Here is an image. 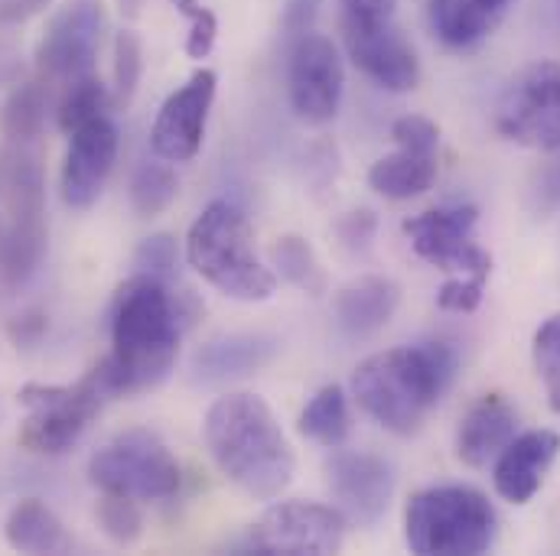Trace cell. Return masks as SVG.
Listing matches in <instances>:
<instances>
[{
  "label": "cell",
  "mask_w": 560,
  "mask_h": 556,
  "mask_svg": "<svg viewBox=\"0 0 560 556\" xmlns=\"http://www.w3.org/2000/svg\"><path fill=\"white\" fill-rule=\"evenodd\" d=\"M202 439L219 472L255 501H275L293 482V446L258 394L215 398L202 419Z\"/></svg>",
  "instance_id": "2"
},
{
  "label": "cell",
  "mask_w": 560,
  "mask_h": 556,
  "mask_svg": "<svg viewBox=\"0 0 560 556\" xmlns=\"http://www.w3.org/2000/svg\"><path fill=\"white\" fill-rule=\"evenodd\" d=\"M3 541L16 554H66V551H72V537H69L66 524L39 498H20L10 508V514L3 521Z\"/></svg>",
  "instance_id": "22"
},
{
  "label": "cell",
  "mask_w": 560,
  "mask_h": 556,
  "mask_svg": "<svg viewBox=\"0 0 560 556\" xmlns=\"http://www.w3.org/2000/svg\"><path fill=\"white\" fill-rule=\"evenodd\" d=\"M392 140L401 146V150H415V153H430L436 156L440 150V128L430 121V118H420V115H405L392 125Z\"/></svg>",
  "instance_id": "35"
},
{
  "label": "cell",
  "mask_w": 560,
  "mask_h": 556,
  "mask_svg": "<svg viewBox=\"0 0 560 556\" xmlns=\"http://www.w3.org/2000/svg\"><path fill=\"white\" fill-rule=\"evenodd\" d=\"M23 79V66H20V52L7 43H0V88L3 85H16Z\"/></svg>",
  "instance_id": "43"
},
{
  "label": "cell",
  "mask_w": 560,
  "mask_h": 556,
  "mask_svg": "<svg viewBox=\"0 0 560 556\" xmlns=\"http://www.w3.org/2000/svg\"><path fill=\"white\" fill-rule=\"evenodd\" d=\"M342 43L352 66L378 88L405 95L420 85V59L392 16L342 13Z\"/></svg>",
  "instance_id": "12"
},
{
  "label": "cell",
  "mask_w": 560,
  "mask_h": 556,
  "mask_svg": "<svg viewBox=\"0 0 560 556\" xmlns=\"http://www.w3.org/2000/svg\"><path fill=\"white\" fill-rule=\"evenodd\" d=\"M401 306V286L388 277H359L346 283L336 299V326L349 339H369L382 332Z\"/></svg>",
  "instance_id": "20"
},
{
  "label": "cell",
  "mask_w": 560,
  "mask_h": 556,
  "mask_svg": "<svg viewBox=\"0 0 560 556\" xmlns=\"http://www.w3.org/2000/svg\"><path fill=\"white\" fill-rule=\"evenodd\" d=\"M352 423H349V401H346V391L339 385H326L319 388L310 404L303 407L300 414V433L326 449H336L346 442Z\"/></svg>",
  "instance_id": "28"
},
{
  "label": "cell",
  "mask_w": 560,
  "mask_h": 556,
  "mask_svg": "<svg viewBox=\"0 0 560 556\" xmlns=\"http://www.w3.org/2000/svg\"><path fill=\"white\" fill-rule=\"evenodd\" d=\"M323 0H287L283 3V33L287 39H296L310 29H316V16H319Z\"/></svg>",
  "instance_id": "39"
},
{
  "label": "cell",
  "mask_w": 560,
  "mask_h": 556,
  "mask_svg": "<svg viewBox=\"0 0 560 556\" xmlns=\"http://www.w3.org/2000/svg\"><path fill=\"white\" fill-rule=\"evenodd\" d=\"M95 524L115 547H135L143 534L138 501L125 495H102V501L95 505Z\"/></svg>",
  "instance_id": "31"
},
{
  "label": "cell",
  "mask_w": 560,
  "mask_h": 556,
  "mask_svg": "<svg viewBox=\"0 0 560 556\" xmlns=\"http://www.w3.org/2000/svg\"><path fill=\"white\" fill-rule=\"evenodd\" d=\"M482 3H489V7H492V10H502V13H505V10H509V3H512V0H482Z\"/></svg>",
  "instance_id": "46"
},
{
  "label": "cell",
  "mask_w": 560,
  "mask_h": 556,
  "mask_svg": "<svg viewBox=\"0 0 560 556\" xmlns=\"http://www.w3.org/2000/svg\"><path fill=\"white\" fill-rule=\"evenodd\" d=\"M112 105H115V98L95 72L79 75V79L66 82V88L56 102V125L62 134H75L79 128H85L98 118H108Z\"/></svg>",
  "instance_id": "27"
},
{
  "label": "cell",
  "mask_w": 560,
  "mask_h": 556,
  "mask_svg": "<svg viewBox=\"0 0 560 556\" xmlns=\"http://www.w3.org/2000/svg\"><path fill=\"white\" fill-rule=\"evenodd\" d=\"M143 75V43L135 29L115 36V105H131Z\"/></svg>",
  "instance_id": "32"
},
{
  "label": "cell",
  "mask_w": 560,
  "mask_h": 556,
  "mask_svg": "<svg viewBox=\"0 0 560 556\" xmlns=\"http://www.w3.org/2000/svg\"><path fill=\"white\" fill-rule=\"evenodd\" d=\"M3 228H7V218L0 215V241H3Z\"/></svg>",
  "instance_id": "47"
},
{
  "label": "cell",
  "mask_w": 560,
  "mask_h": 556,
  "mask_svg": "<svg viewBox=\"0 0 560 556\" xmlns=\"http://www.w3.org/2000/svg\"><path fill=\"white\" fill-rule=\"evenodd\" d=\"M495 131L528 150H560V62L541 59L509 79L495 102Z\"/></svg>",
  "instance_id": "8"
},
{
  "label": "cell",
  "mask_w": 560,
  "mask_h": 556,
  "mask_svg": "<svg viewBox=\"0 0 560 556\" xmlns=\"http://www.w3.org/2000/svg\"><path fill=\"white\" fill-rule=\"evenodd\" d=\"M271 268L275 274L283 277L290 286L310 293V296H323L326 293V271L316 258V251L300 238V235H283L278 245L271 248Z\"/></svg>",
  "instance_id": "29"
},
{
  "label": "cell",
  "mask_w": 560,
  "mask_h": 556,
  "mask_svg": "<svg viewBox=\"0 0 560 556\" xmlns=\"http://www.w3.org/2000/svg\"><path fill=\"white\" fill-rule=\"evenodd\" d=\"M16 401L26 407L16 442L33 456L69 452L108 404L92 375L75 385H23Z\"/></svg>",
  "instance_id": "7"
},
{
  "label": "cell",
  "mask_w": 560,
  "mask_h": 556,
  "mask_svg": "<svg viewBox=\"0 0 560 556\" xmlns=\"http://www.w3.org/2000/svg\"><path fill=\"white\" fill-rule=\"evenodd\" d=\"M115 3H118V10H121L128 20H138L140 7H143V0H115Z\"/></svg>",
  "instance_id": "45"
},
{
  "label": "cell",
  "mask_w": 560,
  "mask_h": 556,
  "mask_svg": "<svg viewBox=\"0 0 560 556\" xmlns=\"http://www.w3.org/2000/svg\"><path fill=\"white\" fill-rule=\"evenodd\" d=\"M186 261L209 286L238 303H265L278 289L275 268L258 258L248 215L229 199L209 202L189 225Z\"/></svg>",
  "instance_id": "4"
},
{
  "label": "cell",
  "mask_w": 560,
  "mask_h": 556,
  "mask_svg": "<svg viewBox=\"0 0 560 556\" xmlns=\"http://www.w3.org/2000/svg\"><path fill=\"white\" fill-rule=\"evenodd\" d=\"M436 179V156L430 153H415V150H395L382 159L372 163L369 169V186L395 202L423 196Z\"/></svg>",
  "instance_id": "26"
},
{
  "label": "cell",
  "mask_w": 560,
  "mask_h": 556,
  "mask_svg": "<svg viewBox=\"0 0 560 556\" xmlns=\"http://www.w3.org/2000/svg\"><path fill=\"white\" fill-rule=\"evenodd\" d=\"M176 264H179V245L170 232L147 235L135 248V274H147L166 283L176 274Z\"/></svg>",
  "instance_id": "34"
},
{
  "label": "cell",
  "mask_w": 560,
  "mask_h": 556,
  "mask_svg": "<svg viewBox=\"0 0 560 556\" xmlns=\"http://www.w3.org/2000/svg\"><path fill=\"white\" fill-rule=\"evenodd\" d=\"M46 332H49V316L43 309H23L7 322V339L20 352L36 348L46 339Z\"/></svg>",
  "instance_id": "37"
},
{
  "label": "cell",
  "mask_w": 560,
  "mask_h": 556,
  "mask_svg": "<svg viewBox=\"0 0 560 556\" xmlns=\"http://www.w3.org/2000/svg\"><path fill=\"white\" fill-rule=\"evenodd\" d=\"M105 39V10L98 0H72L49 23L36 46V75L66 85L95 72Z\"/></svg>",
  "instance_id": "13"
},
{
  "label": "cell",
  "mask_w": 560,
  "mask_h": 556,
  "mask_svg": "<svg viewBox=\"0 0 560 556\" xmlns=\"http://www.w3.org/2000/svg\"><path fill=\"white\" fill-rule=\"evenodd\" d=\"M46 212L43 215H16L7 218L3 241H0V274L7 286H23L36 277L43 258H46Z\"/></svg>",
  "instance_id": "24"
},
{
  "label": "cell",
  "mask_w": 560,
  "mask_h": 556,
  "mask_svg": "<svg viewBox=\"0 0 560 556\" xmlns=\"http://www.w3.org/2000/svg\"><path fill=\"white\" fill-rule=\"evenodd\" d=\"M219 75L212 69H196L156 111L150 128V146L166 163H189L206 140L209 111L215 105Z\"/></svg>",
  "instance_id": "14"
},
{
  "label": "cell",
  "mask_w": 560,
  "mask_h": 556,
  "mask_svg": "<svg viewBox=\"0 0 560 556\" xmlns=\"http://www.w3.org/2000/svg\"><path fill=\"white\" fill-rule=\"evenodd\" d=\"M375 235V215L369 209H359V212H349L342 222H339V238L342 245L349 248H369Z\"/></svg>",
  "instance_id": "40"
},
{
  "label": "cell",
  "mask_w": 560,
  "mask_h": 556,
  "mask_svg": "<svg viewBox=\"0 0 560 556\" xmlns=\"http://www.w3.org/2000/svg\"><path fill=\"white\" fill-rule=\"evenodd\" d=\"M0 205L7 218L46 212V173L26 143L0 146Z\"/></svg>",
  "instance_id": "21"
},
{
  "label": "cell",
  "mask_w": 560,
  "mask_h": 556,
  "mask_svg": "<svg viewBox=\"0 0 560 556\" xmlns=\"http://www.w3.org/2000/svg\"><path fill=\"white\" fill-rule=\"evenodd\" d=\"M476 225H479L476 205H443V209H427L415 218H405L401 232L411 238L418 258L440 268L443 274L489 280L492 255L476 241Z\"/></svg>",
  "instance_id": "9"
},
{
  "label": "cell",
  "mask_w": 560,
  "mask_h": 556,
  "mask_svg": "<svg viewBox=\"0 0 560 556\" xmlns=\"http://www.w3.org/2000/svg\"><path fill=\"white\" fill-rule=\"evenodd\" d=\"M532 355H535V368L538 375L551 371L560 365V312L551 316L538 332H535V345H532Z\"/></svg>",
  "instance_id": "38"
},
{
  "label": "cell",
  "mask_w": 560,
  "mask_h": 556,
  "mask_svg": "<svg viewBox=\"0 0 560 556\" xmlns=\"http://www.w3.org/2000/svg\"><path fill=\"white\" fill-rule=\"evenodd\" d=\"M176 13H183L189 20V33H186V56L189 59H209V52L215 49L219 39V16L202 3V0H170Z\"/></svg>",
  "instance_id": "33"
},
{
  "label": "cell",
  "mask_w": 560,
  "mask_h": 556,
  "mask_svg": "<svg viewBox=\"0 0 560 556\" xmlns=\"http://www.w3.org/2000/svg\"><path fill=\"white\" fill-rule=\"evenodd\" d=\"M52 0H0V26H16L46 10Z\"/></svg>",
  "instance_id": "41"
},
{
  "label": "cell",
  "mask_w": 560,
  "mask_h": 556,
  "mask_svg": "<svg viewBox=\"0 0 560 556\" xmlns=\"http://www.w3.org/2000/svg\"><path fill=\"white\" fill-rule=\"evenodd\" d=\"M482 289H486V280L450 277L436 293V306L446 312H476L482 303Z\"/></svg>",
  "instance_id": "36"
},
{
  "label": "cell",
  "mask_w": 560,
  "mask_h": 556,
  "mask_svg": "<svg viewBox=\"0 0 560 556\" xmlns=\"http://www.w3.org/2000/svg\"><path fill=\"white\" fill-rule=\"evenodd\" d=\"M499 518L489 498L469 485H436L411 495L405 541L420 556H479L495 544Z\"/></svg>",
  "instance_id": "5"
},
{
  "label": "cell",
  "mask_w": 560,
  "mask_h": 556,
  "mask_svg": "<svg viewBox=\"0 0 560 556\" xmlns=\"http://www.w3.org/2000/svg\"><path fill=\"white\" fill-rule=\"evenodd\" d=\"M342 13H355V16H392L398 0H339Z\"/></svg>",
  "instance_id": "42"
},
{
  "label": "cell",
  "mask_w": 560,
  "mask_h": 556,
  "mask_svg": "<svg viewBox=\"0 0 560 556\" xmlns=\"http://www.w3.org/2000/svg\"><path fill=\"white\" fill-rule=\"evenodd\" d=\"M326 482L339 514L355 528H375L395 498V469L375 452H336Z\"/></svg>",
  "instance_id": "15"
},
{
  "label": "cell",
  "mask_w": 560,
  "mask_h": 556,
  "mask_svg": "<svg viewBox=\"0 0 560 556\" xmlns=\"http://www.w3.org/2000/svg\"><path fill=\"white\" fill-rule=\"evenodd\" d=\"M183 329L179 293L147 274L125 280L112 299V355L89 368L105 401L160 388L176 365Z\"/></svg>",
  "instance_id": "1"
},
{
  "label": "cell",
  "mask_w": 560,
  "mask_h": 556,
  "mask_svg": "<svg viewBox=\"0 0 560 556\" xmlns=\"http://www.w3.org/2000/svg\"><path fill=\"white\" fill-rule=\"evenodd\" d=\"M89 482L102 495L166 501L179 492V462L150 429H125L89 459Z\"/></svg>",
  "instance_id": "6"
},
{
  "label": "cell",
  "mask_w": 560,
  "mask_h": 556,
  "mask_svg": "<svg viewBox=\"0 0 560 556\" xmlns=\"http://www.w3.org/2000/svg\"><path fill=\"white\" fill-rule=\"evenodd\" d=\"M287 92H290V108L303 125L319 128L339 115L342 92H346V69L329 36L310 29L290 39Z\"/></svg>",
  "instance_id": "11"
},
{
  "label": "cell",
  "mask_w": 560,
  "mask_h": 556,
  "mask_svg": "<svg viewBox=\"0 0 560 556\" xmlns=\"http://www.w3.org/2000/svg\"><path fill=\"white\" fill-rule=\"evenodd\" d=\"M346 544V518L332 505L319 501H280L271 505L248 534V551L283 556L339 554Z\"/></svg>",
  "instance_id": "10"
},
{
  "label": "cell",
  "mask_w": 560,
  "mask_h": 556,
  "mask_svg": "<svg viewBox=\"0 0 560 556\" xmlns=\"http://www.w3.org/2000/svg\"><path fill=\"white\" fill-rule=\"evenodd\" d=\"M541 381H545V388H548V404H551V411L560 414V365L558 368H551V371H545V375H538Z\"/></svg>",
  "instance_id": "44"
},
{
  "label": "cell",
  "mask_w": 560,
  "mask_h": 556,
  "mask_svg": "<svg viewBox=\"0 0 560 556\" xmlns=\"http://www.w3.org/2000/svg\"><path fill=\"white\" fill-rule=\"evenodd\" d=\"M502 10H492L482 0H427L430 33L446 49H472L492 36Z\"/></svg>",
  "instance_id": "23"
},
{
  "label": "cell",
  "mask_w": 560,
  "mask_h": 556,
  "mask_svg": "<svg viewBox=\"0 0 560 556\" xmlns=\"http://www.w3.org/2000/svg\"><path fill=\"white\" fill-rule=\"evenodd\" d=\"M278 339L265 332H229L215 335L192 355V381L199 385H232L258 375L278 358Z\"/></svg>",
  "instance_id": "18"
},
{
  "label": "cell",
  "mask_w": 560,
  "mask_h": 556,
  "mask_svg": "<svg viewBox=\"0 0 560 556\" xmlns=\"http://www.w3.org/2000/svg\"><path fill=\"white\" fill-rule=\"evenodd\" d=\"M118 163V128L112 118H98L75 134H69L59 189L62 202L75 212H85L98 202L108 186V176Z\"/></svg>",
  "instance_id": "16"
},
{
  "label": "cell",
  "mask_w": 560,
  "mask_h": 556,
  "mask_svg": "<svg viewBox=\"0 0 560 556\" xmlns=\"http://www.w3.org/2000/svg\"><path fill=\"white\" fill-rule=\"evenodd\" d=\"M560 456V436L555 429H528L522 436H515L502 452L499 459L492 462V482H495V492L509 501V505H528L551 465L558 462Z\"/></svg>",
  "instance_id": "17"
},
{
  "label": "cell",
  "mask_w": 560,
  "mask_h": 556,
  "mask_svg": "<svg viewBox=\"0 0 560 556\" xmlns=\"http://www.w3.org/2000/svg\"><path fill=\"white\" fill-rule=\"evenodd\" d=\"M52 108V82L20 79L10 85L3 105H0V138L7 143H33L46 128V115Z\"/></svg>",
  "instance_id": "25"
},
{
  "label": "cell",
  "mask_w": 560,
  "mask_h": 556,
  "mask_svg": "<svg viewBox=\"0 0 560 556\" xmlns=\"http://www.w3.org/2000/svg\"><path fill=\"white\" fill-rule=\"evenodd\" d=\"M518 436V414L505 394L479 398L456 426V456L469 469H489L499 452Z\"/></svg>",
  "instance_id": "19"
},
{
  "label": "cell",
  "mask_w": 560,
  "mask_h": 556,
  "mask_svg": "<svg viewBox=\"0 0 560 556\" xmlns=\"http://www.w3.org/2000/svg\"><path fill=\"white\" fill-rule=\"evenodd\" d=\"M179 196V176L166 159H147L131 176V209L140 218L163 215Z\"/></svg>",
  "instance_id": "30"
},
{
  "label": "cell",
  "mask_w": 560,
  "mask_h": 556,
  "mask_svg": "<svg viewBox=\"0 0 560 556\" xmlns=\"http://www.w3.org/2000/svg\"><path fill=\"white\" fill-rule=\"evenodd\" d=\"M459 371V355L450 342L427 339L415 345L369 355L352 371L355 404L395 436H415L427 414L443 401Z\"/></svg>",
  "instance_id": "3"
}]
</instances>
